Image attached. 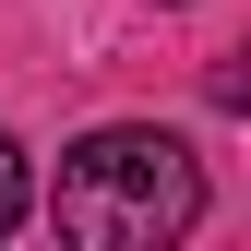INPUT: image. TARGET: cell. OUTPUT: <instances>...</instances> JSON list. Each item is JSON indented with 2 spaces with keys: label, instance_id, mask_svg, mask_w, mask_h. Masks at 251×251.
Masks as SVG:
<instances>
[{
  "label": "cell",
  "instance_id": "6da1fadb",
  "mask_svg": "<svg viewBox=\"0 0 251 251\" xmlns=\"http://www.w3.org/2000/svg\"><path fill=\"white\" fill-rule=\"evenodd\" d=\"M203 215V168L179 132H155V120H108V132H84L72 155H60L48 179V227L84 239V251H155L179 239Z\"/></svg>",
  "mask_w": 251,
  "mask_h": 251
},
{
  "label": "cell",
  "instance_id": "7a4b0ae2",
  "mask_svg": "<svg viewBox=\"0 0 251 251\" xmlns=\"http://www.w3.org/2000/svg\"><path fill=\"white\" fill-rule=\"evenodd\" d=\"M12 227H24V144L0 132V239H12Z\"/></svg>",
  "mask_w": 251,
  "mask_h": 251
}]
</instances>
